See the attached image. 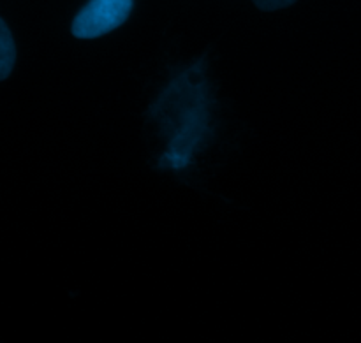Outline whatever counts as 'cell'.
<instances>
[{"mask_svg":"<svg viewBox=\"0 0 361 343\" xmlns=\"http://www.w3.org/2000/svg\"><path fill=\"white\" fill-rule=\"evenodd\" d=\"M133 0H88L73 21L74 37L95 39L126 23L133 11Z\"/></svg>","mask_w":361,"mask_h":343,"instance_id":"1","label":"cell"},{"mask_svg":"<svg viewBox=\"0 0 361 343\" xmlns=\"http://www.w3.org/2000/svg\"><path fill=\"white\" fill-rule=\"evenodd\" d=\"M14 58H16V49H14L13 35L7 25L0 20V81L6 80L11 74Z\"/></svg>","mask_w":361,"mask_h":343,"instance_id":"2","label":"cell"},{"mask_svg":"<svg viewBox=\"0 0 361 343\" xmlns=\"http://www.w3.org/2000/svg\"><path fill=\"white\" fill-rule=\"evenodd\" d=\"M252 2L256 4L261 11H277L291 6L296 0H252Z\"/></svg>","mask_w":361,"mask_h":343,"instance_id":"3","label":"cell"}]
</instances>
